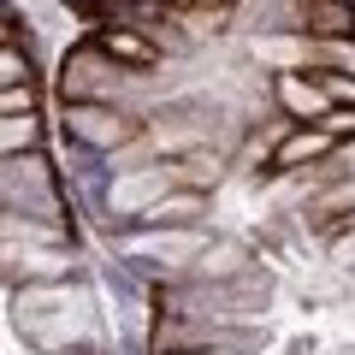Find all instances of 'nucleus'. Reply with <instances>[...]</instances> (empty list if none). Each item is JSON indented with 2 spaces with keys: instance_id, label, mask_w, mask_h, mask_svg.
<instances>
[{
  "instance_id": "nucleus-10",
  "label": "nucleus",
  "mask_w": 355,
  "mask_h": 355,
  "mask_svg": "<svg viewBox=\"0 0 355 355\" xmlns=\"http://www.w3.org/2000/svg\"><path fill=\"white\" fill-rule=\"evenodd\" d=\"M95 42H101L113 60H125L130 71H154V65L166 60V48L148 36V30H137V24H113V18H101V24H95Z\"/></svg>"
},
{
  "instance_id": "nucleus-8",
  "label": "nucleus",
  "mask_w": 355,
  "mask_h": 355,
  "mask_svg": "<svg viewBox=\"0 0 355 355\" xmlns=\"http://www.w3.org/2000/svg\"><path fill=\"white\" fill-rule=\"evenodd\" d=\"M272 30H302V0H237L231 6V36L254 42Z\"/></svg>"
},
{
  "instance_id": "nucleus-2",
  "label": "nucleus",
  "mask_w": 355,
  "mask_h": 355,
  "mask_svg": "<svg viewBox=\"0 0 355 355\" xmlns=\"http://www.w3.org/2000/svg\"><path fill=\"white\" fill-rule=\"evenodd\" d=\"M207 237H214L207 225H125L107 243H113L125 261H137L154 284H178L196 266V254L207 249Z\"/></svg>"
},
{
  "instance_id": "nucleus-6",
  "label": "nucleus",
  "mask_w": 355,
  "mask_h": 355,
  "mask_svg": "<svg viewBox=\"0 0 355 355\" xmlns=\"http://www.w3.org/2000/svg\"><path fill=\"white\" fill-rule=\"evenodd\" d=\"M65 166L48 148H24V154H0V196H30V190H60Z\"/></svg>"
},
{
  "instance_id": "nucleus-20",
  "label": "nucleus",
  "mask_w": 355,
  "mask_h": 355,
  "mask_svg": "<svg viewBox=\"0 0 355 355\" xmlns=\"http://www.w3.org/2000/svg\"><path fill=\"white\" fill-rule=\"evenodd\" d=\"M166 6H184V0H166Z\"/></svg>"
},
{
  "instance_id": "nucleus-14",
  "label": "nucleus",
  "mask_w": 355,
  "mask_h": 355,
  "mask_svg": "<svg viewBox=\"0 0 355 355\" xmlns=\"http://www.w3.org/2000/svg\"><path fill=\"white\" fill-rule=\"evenodd\" d=\"M48 142V125H42V107H24V113H0V154H24Z\"/></svg>"
},
{
  "instance_id": "nucleus-7",
  "label": "nucleus",
  "mask_w": 355,
  "mask_h": 355,
  "mask_svg": "<svg viewBox=\"0 0 355 355\" xmlns=\"http://www.w3.org/2000/svg\"><path fill=\"white\" fill-rule=\"evenodd\" d=\"M272 107L291 119H302V125H320V119L331 113V95L320 89L314 71H272Z\"/></svg>"
},
{
  "instance_id": "nucleus-12",
  "label": "nucleus",
  "mask_w": 355,
  "mask_h": 355,
  "mask_svg": "<svg viewBox=\"0 0 355 355\" xmlns=\"http://www.w3.org/2000/svg\"><path fill=\"white\" fill-rule=\"evenodd\" d=\"M254 266V249L243 237H207V249L196 254V266L184 272V279H237V272H249Z\"/></svg>"
},
{
  "instance_id": "nucleus-15",
  "label": "nucleus",
  "mask_w": 355,
  "mask_h": 355,
  "mask_svg": "<svg viewBox=\"0 0 355 355\" xmlns=\"http://www.w3.org/2000/svg\"><path fill=\"white\" fill-rule=\"evenodd\" d=\"M314 65H338V71H355V36H314Z\"/></svg>"
},
{
  "instance_id": "nucleus-17",
  "label": "nucleus",
  "mask_w": 355,
  "mask_h": 355,
  "mask_svg": "<svg viewBox=\"0 0 355 355\" xmlns=\"http://www.w3.org/2000/svg\"><path fill=\"white\" fill-rule=\"evenodd\" d=\"M36 107V83H18V89H0V113H24Z\"/></svg>"
},
{
  "instance_id": "nucleus-18",
  "label": "nucleus",
  "mask_w": 355,
  "mask_h": 355,
  "mask_svg": "<svg viewBox=\"0 0 355 355\" xmlns=\"http://www.w3.org/2000/svg\"><path fill=\"white\" fill-rule=\"evenodd\" d=\"M71 355H113L107 343H83V349H71Z\"/></svg>"
},
{
  "instance_id": "nucleus-11",
  "label": "nucleus",
  "mask_w": 355,
  "mask_h": 355,
  "mask_svg": "<svg viewBox=\"0 0 355 355\" xmlns=\"http://www.w3.org/2000/svg\"><path fill=\"white\" fill-rule=\"evenodd\" d=\"M331 148H338V137H331L326 125H291V137H284L279 154H272V172H302V166H320Z\"/></svg>"
},
{
  "instance_id": "nucleus-16",
  "label": "nucleus",
  "mask_w": 355,
  "mask_h": 355,
  "mask_svg": "<svg viewBox=\"0 0 355 355\" xmlns=\"http://www.w3.org/2000/svg\"><path fill=\"white\" fill-rule=\"evenodd\" d=\"M320 89L331 95V107H355V71H338V65H314Z\"/></svg>"
},
{
  "instance_id": "nucleus-5",
  "label": "nucleus",
  "mask_w": 355,
  "mask_h": 355,
  "mask_svg": "<svg viewBox=\"0 0 355 355\" xmlns=\"http://www.w3.org/2000/svg\"><path fill=\"white\" fill-rule=\"evenodd\" d=\"M77 237H42V243H6V291L18 284H48V279H77Z\"/></svg>"
},
{
  "instance_id": "nucleus-13",
  "label": "nucleus",
  "mask_w": 355,
  "mask_h": 355,
  "mask_svg": "<svg viewBox=\"0 0 355 355\" xmlns=\"http://www.w3.org/2000/svg\"><path fill=\"white\" fill-rule=\"evenodd\" d=\"M302 30L308 36H355V0H302Z\"/></svg>"
},
{
  "instance_id": "nucleus-19",
  "label": "nucleus",
  "mask_w": 355,
  "mask_h": 355,
  "mask_svg": "<svg viewBox=\"0 0 355 355\" xmlns=\"http://www.w3.org/2000/svg\"><path fill=\"white\" fill-rule=\"evenodd\" d=\"M184 355H243V349H184Z\"/></svg>"
},
{
  "instance_id": "nucleus-4",
  "label": "nucleus",
  "mask_w": 355,
  "mask_h": 355,
  "mask_svg": "<svg viewBox=\"0 0 355 355\" xmlns=\"http://www.w3.org/2000/svg\"><path fill=\"white\" fill-rule=\"evenodd\" d=\"M166 190H178V166L172 160H148V166L119 172L113 190H107V237L125 231V225H142V214H148Z\"/></svg>"
},
{
  "instance_id": "nucleus-1",
  "label": "nucleus",
  "mask_w": 355,
  "mask_h": 355,
  "mask_svg": "<svg viewBox=\"0 0 355 355\" xmlns=\"http://www.w3.org/2000/svg\"><path fill=\"white\" fill-rule=\"evenodd\" d=\"M101 302L83 279H48L12 291V331L36 355H71L83 343H101Z\"/></svg>"
},
{
  "instance_id": "nucleus-3",
  "label": "nucleus",
  "mask_w": 355,
  "mask_h": 355,
  "mask_svg": "<svg viewBox=\"0 0 355 355\" xmlns=\"http://www.w3.org/2000/svg\"><path fill=\"white\" fill-rule=\"evenodd\" d=\"M142 130H148V119L130 113V107H119V101H65L60 107V137L89 142V148H101V154H119L125 142H137Z\"/></svg>"
},
{
  "instance_id": "nucleus-9",
  "label": "nucleus",
  "mask_w": 355,
  "mask_h": 355,
  "mask_svg": "<svg viewBox=\"0 0 355 355\" xmlns=\"http://www.w3.org/2000/svg\"><path fill=\"white\" fill-rule=\"evenodd\" d=\"M243 48L266 71H314V36L308 30H272V36H254Z\"/></svg>"
}]
</instances>
